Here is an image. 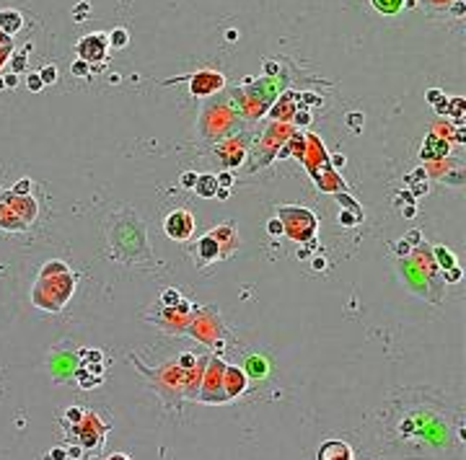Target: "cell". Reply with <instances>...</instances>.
Instances as JSON below:
<instances>
[{
    "label": "cell",
    "instance_id": "cell-1",
    "mask_svg": "<svg viewBox=\"0 0 466 460\" xmlns=\"http://www.w3.org/2000/svg\"><path fill=\"white\" fill-rule=\"evenodd\" d=\"M34 215H37L34 199L10 194V197H3V202H0V228H5V230L26 228L34 220Z\"/></svg>",
    "mask_w": 466,
    "mask_h": 460
},
{
    "label": "cell",
    "instance_id": "cell-2",
    "mask_svg": "<svg viewBox=\"0 0 466 460\" xmlns=\"http://www.w3.org/2000/svg\"><path fill=\"white\" fill-rule=\"evenodd\" d=\"M195 230V223H192V215L184 212V210H176L166 217V235L174 238V240H184L192 235Z\"/></svg>",
    "mask_w": 466,
    "mask_h": 460
},
{
    "label": "cell",
    "instance_id": "cell-3",
    "mask_svg": "<svg viewBox=\"0 0 466 460\" xmlns=\"http://www.w3.org/2000/svg\"><path fill=\"white\" fill-rule=\"evenodd\" d=\"M106 37L104 34H94V37H86L81 39V44H78V54H81V60H86L88 65L91 62H101L106 57Z\"/></svg>",
    "mask_w": 466,
    "mask_h": 460
},
{
    "label": "cell",
    "instance_id": "cell-4",
    "mask_svg": "<svg viewBox=\"0 0 466 460\" xmlns=\"http://www.w3.org/2000/svg\"><path fill=\"white\" fill-rule=\"evenodd\" d=\"M319 460H352V450L347 442H339V440H332V442H324L316 453Z\"/></svg>",
    "mask_w": 466,
    "mask_h": 460
},
{
    "label": "cell",
    "instance_id": "cell-5",
    "mask_svg": "<svg viewBox=\"0 0 466 460\" xmlns=\"http://www.w3.org/2000/svg\"><path fill=\"white\" fill-rule=\"evenodd\" d=\"M223 86V78L218 73H200L192 78V93H212Z\"/></svg>",
    "mask_w": 466,
    "mask_h": 460
},
{
    "label": "cell",
    "instance_id": "cell-6",
    "mask_svg": "<svg viewBox=\"0 0 466 460\" xmlns=\"http://www.w3.org/2000/svg\"><path fill=\"white\" fill-rule=\"evenodd\" d=\"M24 29V18H21L18 10H0V31L5 34V37H13L16 31Z\"/></svg>",
    "mask_w": 466,
    "mask_h": 460
},
{
    "label": "cell",
    "instance_id": "cell-7",
    "mask_svg": "<svg viewBox=\"0 0 466 460\" xmlns=\"http://www.w3.org/2000/svg\"><path fill=\"white\" fill-rule=\"evenodd\" d=\"M195 191L200 194V197L210 199V197H215V191H218V181H215V176H197Z\"/></svg>",
    "mask_w": 466,
    "mask_h": 460
},
{
    "label": "cell",
    "instance_id": "cell-8",
    "mask_svg": "<svg viewBox=\"0 0 466 460\" xmlns=\"http://www.w3.org/2000/svg\"><path fill=\"white\" fill-rule=\"evenodd\" d=\"M109 42H111V47H114V49L127 47V42H130V34H127V29H114V31L109 34Z\"/></svg>",
    "mask_w": 466,
    "mask_h": 460
},
{
    "label": "cell",
    "instance_id": "cell-9",
    "mask_svg": "<svg viewBox=\"0 0 466 460\" xmlns=\"http://www.w3.org/2000/svg\"><path fill=\"white\" fill-rule=\"evenodd\" d=\"M404 0H373V5H376V10H381V13H396V10L402 8Z\"/></svg>",
    "mask_w": 466,
    "mask_h": 460
},
{
    "label": "cell",
    "instance_id": "cell-10",
    "mask_svg": "<svg viewBox=\"0 0 466 460\" xmlns=\"http://www.w3.org/2000/svg\"><path fill=\"white\" fill-rule=\"evenodd\" d=\"M435 256H438V261H440V267H443V269H448V267H456V259H453V254H451L448 248L438 246V248H435Z\"/></svg>",
    "mask_w": 466,
    "mask_h": 460
},
{
    "label": "cell",
    "instance_id": "cell-11",
    "mask_svg": "<svg viewBox=\"0 0 466 460\" xmlns=\"http://www.w3.org/2000/svg\"><path fill=\"white\" fill-rule=\"evenodd\" d=\"M202 254L205 259H215L218 256V238H202Z\"/></svg>",
    "mask_w": 466,
    "mask_h": 460
},
{
    "label": "cell",
    "instance_id": "cell-12",
    "mask_svg": "<svg viewBox=\"0 0 466 460\" xmlns=\"http://www.w3.org/2000/svg\"><path fill=\"white\" fill-rule=\"evenodd\" d=\"M39 78H42V83H44V86H52L54 80H57V67H54V65H47V67H42Z\"/></svg>",
    "mask_w": 466,
    "mask_h": 460
},
{
    "label": "cell",
    "instance_id": "cell-13",
    "mask_svg": "<svg viewBox=\"0 0 466 460\" xmlns=\"http://www.w3.org/2000/svg\"><path fill=\"white\" fill-rule=\"evenodd\" d=\"M13 52V44H10V37H5L3 31H0V65L5 62V57Z\"/></svg>",
    "mask_w": 466,
    "mask_h": 460
},
{
    "label": "cell",
    "instance_id": "cell-14",
    "mask_svg": "<svg viewBox=\"0 0 466 460\" xmlns=\"http://www.w3.org/2000/svg\"><path fill=\"white\" fill-rule=\"evenodd\" d=\"M70 70H73V75H78V78H86V75H91V67H88V62H86V60H75V62L70 65Z\"/></svg>",
    "mask_w": 466,
    "mask_h": 460
},
{
    "label": "cell",
    "instance_id": "cell-15",
    "mask_svg": "<svg viewBox=\"0 0 466 460\" xmlns=\"http://www.w3.org/2000/svg\"><path fill=\"white\" fill-rule=\"evenodd\" d=\"M161 300H163V305H168V308H176V305H179V292H176V290H163Z\"/></svg>",
    "mask_w": 466,
    "mask_h": 460
},
{
    "label": "cell",
    "instance_id": "cell-16",
    "mask_svg": "<svg viewBox=\"0 0 466 460\" xmlns=\"http://www.w3.org/2000/svg\"><path fill=\"white\" fill-rule=\"evenodd\" d=\"M65 419L73 421V424H81V421H83V411L78 409V406H70V409L65 411Z\"/></svg>",
    "mask_w": 466,
    "mask_h": 460
},
{
    "label": "cell",
    "instance_id": "cell-17",
    "mask_svg": "<svg viewBox=\"0 0 466 460\" xmlns=\"http://www.w3.org/2000/svg\"><path fill=\"white\" fill-rule=\"evenodd\" d=\"M195 184H197V174H195V171H184V174H181V186H184V189H195Z\"/></svg>",
    "mask_w": 466,
    "mask_h": 460
},
{
    "label": "cell",
    "instance_id": "cell-18",
    "mask_svg": "<svg viewBox=\"0 0 466 460\" xmlns=\"http://www.w3.org/2000/svg\"><path fill=\"white\" fill-rule=\"evenodd\" d=\"M347 124H350V130L352 132H360V127H362V114H347Z\"/></svg>",
    "mask_w": 466,
    "mask_h": 460
},
{
    "label": "cell",
    "instance_id": "cell-19",
    "mask_svg": "<svg viewBox=\"0 0 466 460\" xmlns=\"http://www.w3.org/2000/svg\"><path fill=\"white\" fill-rule=\"evenodd\" d=\"M29 189H31V181H29V179H21V181L16 184L13 194H18V197H26V194H29Z\"/></svg>",
    "mask_w": 466,
    "mask_h": 460
},
{
    "label": "cell",
    "instance_id": "cell-20",
    "mask_svg": "<svg viewBox=\"0 0 466 460\" xmlns=\"http://www.w3.org/2000/svg\"><path fill=\"white\" fill-rule=\"evenodd\" d=\"M44 460H67V450H62V447H52Z\"/></svg>",
    "mask_w": 466,
    "mask_h": 460
},
{
    "label": "cell",
    "instance_id": "cell-21",
    "mask_svg": "<svg viewBox=\"0 0 466 460\" xmlns=\"http://www.w3.org/2000/svg\"><path fill=\"white\" fill-rule=\"evenodd\" d=\"M443 274H446V282H459L461 279V269L459 267H448Z\"/></svg>",
    "mask_w": 466,
    "mask_h": 460
},
{
    "label": "cell",
    "instance_id": "cell-22",
    "mask_svg": "<svg viewBox=\"0 0 466 460\" xmlns=\"http://www.w3.org/2000/svg\"><path fill=\"white\" fill-rule=\"evenodd\" d=\"M215 181H218V186H223V189H228L231 184H233V174H231V171H225V174H220V176L215 179Z\"/></svg>",
    "mask_w": 466,
    "mask_h": 460
},
{
    "label": "cell",
    "instance_id": "cell-23",
    "mask_svg": "<svg viewBox=\"0 0 466 460\" xmlns=\"http://www.w3.org/2000/svg\"><path fill=\"white\" fill-rule=\"evenodd\" d=\"M44 88V83H42V78H39V73H34V75H29V91H42Z\"/></svg>",
    "mask_w": 466,
    "mask_h": 460
},
{
    "label": "cell",
    "instance_id": "cell-24",
    "mask_svg": "<svg viewBox=\"0 0 466 460\" xmlns=\"http://www.w3.org/2000/svg\"><path fill=\"white\" fill-rule=\"evenodd\" d=\"M295 122H298V127H309V124H311V114L309 111H298V114H295Z\"/></svg>",
    "mask_w": 466,
    "mask_h": 460
},
{
    "label": "cell",
    "instance_id": "cell-25",
    "mask_svg": "<svg viewBox=\"0 0 466 460\" xmlns=\"http://www.w3.org/2000/svg\"><path fill=\"white\" fill-rule=\"evenodd\" d=\"M267 230H269V235H280V233H282V223H280V220H269V223H267Z\"/></svg>",
    "mask_w": 466,
    "mask_h": 460
},
{
    "label": "cell",
    "instance_id": "cell-26",
    "mask_svg": "<svg viewBox=\"0 0 466 460\" xmlns=\"http://www.w3.org/2000/svg\"><path fill=\"white\" fill-rule=\"evenodd\" d=\"M451 13L456 16V18H459V16H464V13H466V3H461V0H456V3L451 5Z\"/></svg>",
    "mask_w": 466,
    "mask_h": 460
},
{
    "label": "cell",
    "instance_id": "cell-27",
    "mask_svg": "<svg viewBox=\"0 0 466 460\" xmlns=\"http://www.w3.org/2000/svg\"><path fill=\"white\" fill-rule=\"evenodd\" d=\"M448 103L453 106V109H448V111H451V114H456V117L464 111V98H453V101H448Z\"/></svg>",
    "mask_w": 466,
    "mask_h": 460
},
{
    "label": "cell",
    "instance_id": "cell-28",
    "mask_svg": "<svg viewBox=\"0 0 466 460\" xmlns=\"http://www.w3.org/2000/svg\"><path fill=\"white\" fill-rule=\"evenodd\" d=\"M339 223H342V225H355V223H358V215L342 212V215H339Z\"/></svg>",
    "mask_w": 466,
    "mask_h": 460
},
{
    "label": "cell",
    "instance_id": "cell-29",
    "mask_svg": "<svg viewBox=\"0 0 466 460\" xmlns=\"http://www.w3.org/2000/svg\"><path fill=\"white\" fill-rule=\"evenodd\" d=\"M425 98H427V101H430V103H433V106H435V103H438V101L443 98V93H440L438 88H433V91H427V96H425Z\"/></svg>",
    "mask_w": 466,
    "mask_h": 460
},
{
    "label": "cell",
    "instance_id": "cell-30",
    "mask_svg": "<svg viewBox=\"0 0 466 460\" xmlns=\"http://www.w3.org/2000/svg\"><path fill=\"white\" fill-rule=\"evenodd\" d=\"M67 458H73V460H83V447H70V450H67Z\"/></svg>",
    "mask_w": 466,
    "mask_h": 460
},
{
    "label": "cell",
    "instance_id": "cell-31",
    "mask_svg": "<svg viewBox=\"0 0 466 460\" xmlns=\"http://www.w3.org/2000/svg\"><path fill=\"white\" fill-rule=\"evenodd\" d=\"M396 254H399V256L409 254V243H407V240H399V243H396Z\"/></svg>",
    "mask_w": 466,
    "mask_h": 460
},
{
    "label": "cell",
    "instance_id": "cell-32",
    "mask_svg": "<svg viewBox=\"0 0 466 460\" xmlns=\"http://www.w3.org/2000/svg\"><path fill=\"white\" fill-rule=\"evenodd\" d=\"M435 111H438V114H446V111H448V101L440 98V101L435 103Z\"/></svg>",
    "mask_w": 466,
    "mask_h": 460
},
{
    "label": "cell",
    "instance_id": "cell-33",
    "mask_svg": "<svg viewBox=\"0 0 466 460\" xmlns=\"http://www.w3.org/2000/svg\"><path fill=\"white\" fill-rule=\"evenodd\" d=\"M249 367H252V372H264V365L259 362V360H252V362H249Z\"/></svg>",
    "mask_w": 466,
    "mask_h": 460
},
{
    "label": "cell",
    "instance_id": "cell-34",
    "mask_svg": "<svg viewBox=\"0 0 466 460\" xmlns=\"http://www.w3.org/2000/svg\"><path fill=\"white\" fill-rule=\"evenodd\" d=\"M179 365L181 367H192V365H195V357H192V354H184V357L179 360Z\"/></svg>",
    "mask_w": 466,
    "mask_h": 460
},
{
    "label": "cell",
    "instance_id": "cell-35",
    "mask_svg": "<svg viewBox=\"0 0 466 460\" xmlns=\"http://www.w3.org/2000/svg\"><path fill=\"white\" fill-rule=\"evenodd\" d=\"M407 243H419V230H409V235H407Z\"/></svg>",
    "mask_w": 466,
    "mask_h": 460
},
{
    "label": "cell",
    "instance_id": "cell-36",
    "mask_svg": "<svg viewBox=\"0 0 466 460\" xmlns=\"http://www.w3.org/2000/svg\"><path fill=\"white\" fill-rule=\"evenodd\" d=\"M86 13H88V5H86V3H81V5H78V10H75L73 16H75V18H83Z\"/></svg>",
    "mask_w": 466,
    "mask_h": 460
},
{
    "label": "cell",
    "instance_id": "cell-37",
    "mask_svg": "<svg viewBox=\"0 0 466 460\" xmlns=\"http://www.w3.org/2000/svg\"><path fill=\"white\" fill-rule=\"evenodd\" d=\"M16 86V75H5L3 78V88H13Z\"/></svg>",
    "mask_w": 466,
    "mask_h": 460
},
{
    "label": "cell",
    "instance_id": "cell-38",
    "mask_svg": "<svg viewBox=\"0 0 466 460\" xmlns=\"http://www.w3.org/2000/svg\"><path fill=\"white\" fill-rule=\"evenodd\" d=\"M215 197H218V199H228V197H231V191H228V189H223V186H218Z\"/></svg>",
    "mask_w": 466,
    "mask_h": 460
},
{
    "label": "cell",
    "instance_id": "cell-39",
    "mask_svg": "<svg viewBox=\"0 0 466 460\" xmlns=\"http://www.w3.org/2000/svg\"><path fill=\"white\" fill-rule=\"evenodd\" d=\"M324 267H326L324 256H316V259H313V269H324Z\"/></svg>",
    "mask_w": 466,
    "mask_h": 460
},
{
    "label": "cell",
    "instance_id": "cell-40",
    "mask_svg": "<svg viewBox=\"0 0 466 460\" xmlns=\"http://www.w3.org/2000/svg\"><path fill=\"white\" fill-rule=\"evenodd\" d=\"M303 101H306V103H319V96H313V93H303Z\"/></svg>",
    "mask_w": 466,
    "mask_h": 460
},
{
    "label": "cell",
    "instance_id": "cell-41",
    "mask_svg": "<svg viewBox=\"0 0 466 460\" xmlns=\"http://www.w3.org/2000/svg\"><path fill=\"white\" fill-rule=\"evenodd\" d=\"M106 460H130L127 455H124V453H114V455H109Z\"/></svg>",
    "mask_w": 466,
    "mask_h": 460
},
{
    "label": "cell",
    "instance_id": "cell-42",
    "mask_svg": "<svg viewBox=\"0 0 466 460\" xmlns=\"http://www.w3.org/2000/svg\"><path fill=\"white\" fill-rule=\"evenodd\" d=\"M264 65H267V73H269V75L277 73V65H275V62H264Z\"/></svg>",
    "mask_w": 466,
    "mask_h": 460
},
{
    "label": "cell",
    "instance_id": "cell-43",
    "mask_svg": "<svg viewBox=\"0 0 466 460\" xmlns=\"http://www.w3.org/2000/svg\"><path fill=\"white\" fill-rule=\"evenodd\" d=\"M332 163H334V166H345V155H334Z\"/></svg>",
    "mask_w": 466,
    "mask_h": 460
},
{
    "label": "cell",
    "instance_id": "cell-44",
    "mask_svg": "<svg viewBox=\"0 0 466 460\" xmlns=\"http://www.w3.org/2000/svg\"><path fill=\"white\" fill-rule=\"evenodd\" d=\"M402 212H404V217H412V215H414V204H409V207H404Z\"/></svg>",
    "mask_w": 466,
    "mask_h": 460
}]
</instances>
